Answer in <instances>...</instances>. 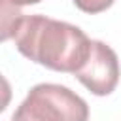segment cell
I'll use <instances>...</instances> for the list:
<instances>
[{"mask_svg":"<svg viewBox=\"0 0 121 121\" xmlns=\"http://www.w3.org/2000/svg\"><path fill=\"white\" fill-rule=\"evenodd\" d=\"M25 15L21 13V9L13 4H9L8 0H2V40H9L15 34V28L19 26L21 19Z\"/></svg>","mask_w":121,"mask_h":121,"instance_id":"277c9868","label":"cell"},{"mask_svg":"<svg viewBox=\"0 0 121 121\" xmlns=\"http://www.w3.org/2000/svg\"><path fill=\"white\" fill-rule=\"evenodd\" d=\"M13 40L23 57L66 74H76L87 62L93 42L79 26L45 15H25Z\"/></svg>","mask_w":121,"mask_h":121,"instance_id":"6da1fadb","label":"cell"},{"mask_svg":"<svg viewBox=\"0 0 121 121\" xmlns=\"http://www.w3.org/2000/svg\"><path fill=\"white\" fill-rule=\"evenodd\" d=\"M19 108L32 121H89L87 102L59 83L34 85Z\"/></svg>","mask_w":121,"mask_h":121,"instance_id":"7a4b0ae2","label":"cell"},{"mask_svg":"<svg viewBox=\"0 0 121 121\" xmlns=\"http://www.w3.org/2000/svg\"><path fill=\"white\" fill-rule=\"evenodd\" d=\"M74 76L96 96H106L113 93L119 81V60L115 51L108 43L93 40L87 62Z\"/></svg>","mask_w":121,"mask_h":121,"instance_id":"3957f363","label":"cell"},{"mask_svg":"<svg viewBox=\"0 0 121 121\" xmlns=\"http://www.w3.org/2000/svg\"><path fill=\"white\" fill-rule=\"evenodd\" d=\"M11 121H32V119H30L21 108H17V110L13 112V115H11Z\"/></svg>","mask_w":121,"mask_h":121,"instance_id":"8992f818","label":"cell"},{"mask_svg":"<svg viewBox=\"0 0 121 121\" xmlns=\"http://www.w3.org/2000/svg\"><path fill=\"white\" fill-rule=\"evenodd\" d=\"M115 0H74L76 8L81 9L83 13H100L108 9Z\"/></svg>","mask_w":121,"mask_h":121,"instance_id":"5b68a950","label":"cell"},{"mask_svg":"<svg viewBox=\"0 0 121 121\" xmlns=\"http://www.w3.org/2000/svg\"><path fill=\"white\" fill-rule=\"evenodd\" d=\"M9 4H13V6H17V8H23V6H30V4H38V2H42V0H8Z\"/></svg>","mask_w":121,"mask_h":121,"instance_id":"52a82bcc","label":"cell"}]
</instances>
